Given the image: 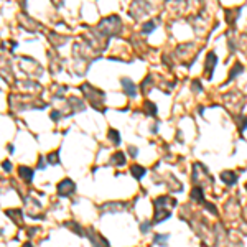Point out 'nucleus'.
I'll return each mask as SVG.
<instances>
[{
    "instance_id": "nucleus-1",
    "label": "nucleus",
    "mask_w": 247,
    "mask_h": 247,
    "mask_svg": "<svg viewBox=\"0 0 247 247\" xmlns=\"http://www.w3.org/2000/svg\"><path fill=\"white\" fill-rule=\"evenodd\" d=\"M20 175L25 176L26 180H31V175H33V172H31V170H28V168H20Z\"/></svg>"
},
{
    "instance_id": "nucleus-3",
    "label": "nucleus",
    "mask_w": 247,
    "mask_h": 247,
    "mask_svg": "<svg viewBox=\"0 0 247 247\" xmlns=\"http://www.w3.org/2000/svg\"><path fill=\"white\" fill-rule=\"evenodd\" d=\"M4 168H5V170H10V165H9V162H5V163H4Z\"/></svg>"
},
{
    "instance_id": "nucleus-2",
    "label": "nucleus",
    "mask_w": 247,
    "mask_h": 247,
    "mask_svg": "<svg viewBox=\"0 0 247 247\" xmlns=\"http://www.w3.org/2000/svg\"><path fill=\"white\" fill-rule=\"evenodd\" d=\"M132 172H134L135 178H142V175L145 173V170H143V168H140V167H134V168H132Z\"/></svg>"
},
{
    "instance_id": "nucleus-4",
    "label": "nucleus",
    "mask_w": 247,
    "mask_h": 247,
    "mask_svg": "<svg viewBox=\"0 0 247 247\" xmlns=\"http://www.w3.org/2000/svg\"><path fill=\"white\" fill-rule=\"evenodd\" d=\"M25 247H31V246H30V244H26V246H25Z\"/></svg>"
}]
</instances>
